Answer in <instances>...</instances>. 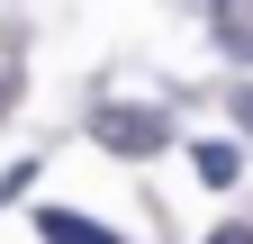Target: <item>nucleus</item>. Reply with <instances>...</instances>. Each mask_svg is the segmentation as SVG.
<instances>
[{
	"instance_id": "obj_3",
	"label": "nucleus",
	"mask_w": 253,
	"mask_h": 244,
	"mask_svg": "<svg viewBox=\"0 0 253 244\" xmlns=\"http://www.w3.org/2000/svg\"><path fill=\"white\" fill-rule=\"evenodd\" d=\"M190 163H199V181H208V190H226V181L244 172V145H217V136H208V145H190Z\"/></svg>"
},
{
	"instance_id": "obj_2",
	"label": "nucleus",
	"mask_w": 253,
	"mask_h": 244,
	"mask_svg": "<svg viewBox=\"0 0 253 244\" xmlns=\"http://www.w3.org/2000/svg\"><path fill=\"white\" fill-rule=\"evenodd\" d=\"M37 235H45V244H126V235H109V226L73 217V208H37Z\"/></svg>"
},
{
	"instance_id": "obj_1",
	"label": "nucleus",
	"mask_w": 253,
	"mask_h": 244,
	"mask_svg": "<svg viewBox=\"0 0 253 244\" xmlns=\"http://www.w3.org/2000/svg\"><path fill=\"white\" fill-rule=\"evenodd\" d=\"M90 136H100L109 154L145 163V154H163V145H172V118H163V109H100V118H90Z\"/></svg>"
},
{
	"instance_id": "obj_5",
	"label": "nucleus",
	"mask_w": 253,
	"mask_h": 244,
	"mask_svg": "<svg viewBox=\"0 0 253 244\" xmlns=\"http://www.w3.org/2000/svg\"><path fill=\"white\" fill-rule=\"evenodd\" d=\"M208 244H253V226H217V235H208Z\"/></svg>"
},
{
	"instance_id": "obj_4",
	"label": "nucleus",
	"mask_w": 253,
	"mask_h": 244,
	"mask_svg": "<svg viewBox=\"0 0 253 244\" xmlns=\"http://www.w3.org/2000/svg\"><path fill=\"white\" fill-rule=\"evenodd\" d=\"M226 100H235V118H244V127H253V81H235V90H226Z\"/></svg>"
}]
</instances>
